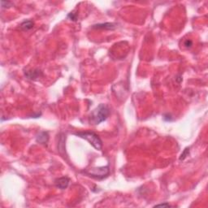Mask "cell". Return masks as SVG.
<instances>
[{
	"instance_id": "obj_1",
	"label": "cell",
	"mask_w": 208,
	"mask_h": 208,
	"mask_svg": "<svg viewBox=\"0 0 208 208\" xmlns=\"http://www.w3.org/2000/svg\"><path fill=\"white\" fill-rule=\"evenodd\" d=\"M110 115V109L105 104H99L95 109L91 112L90 116V122L93 124H99L106 120Z\"/></svg>"
},
{
	"instance_id": "obj_2",
	"label": "cell",
	"mask_w": 208,
	"mask_h": 208,
	"mask_svg": "<svg viewBox=\"0 0 208 208\" xmlns=\"http://www.w3.org/2000/svg\"><path fill=\"white\" fill-rule=\"evenodd\" d=\"M76 136L85 139L89 141L96 150H101L103 148V142L99 138V137L93 132H80L76 133Z\"/></svg>"
},
{
	"instance_id": "obj_3",
	"label": "cell",
	"mask_w": 208,
	"mask_h": 208,
	"mask_svg": "<svg viewBox=\"0 0 208 208\" xmlns=\"http://www.w3.org/2000/svg\"><path fill=\"white\" fill-rule=\"evenodd\" d=\"M86 175L91 177H94L95 179L102 180L107 177L110 173L109 166H104V167H99V168H92L87 171L84 172Z\"/></svg>"
},
{
	"instance_id": "obj_4",
	"label": "cell",
	"mask_w": 208,
	"mask_h": 208,
	"mask_svg": "<svg viewBox=\"0 0 208 208\" xmlns=\"http://www.w3.org/2000/svg\"><path fill=\"white\" fill-rule=\"evenodd\" d=\"M55 186L57 188L60 189V190H64L68 186L69 179L67 177H60V178L55 180Z\"/></svg>"
},
{
	"instance_id": "obj_5",
	"label": "cell",
	"mask_w": 208,
	"mask_h": 208,
	"mask_svg": "<svg viewBox=\"0 0 208 208\" xmlns=\"http://www.w3.org/2000/svg\"><path fill=\"white\" fill-rule=\"evenodd\" d=\"M94 29H107V30H112L116 29V25L113 23H105V24H98L93 26Z\"/></svg>"
},
{
	"instance_id": "obj_6",
	"label": "cell",
	"mask_w": 208,
	"mask_h": 208,
	"mask_svg": "<svg viewBox=\"0 0 208 208\" xmlns=\"http://www.w3.org/2000/svg\"><path fill=\"white\" fill-rule=\"evenodd\" d=\"M49 139V136L47 132H42L37 137V141L41 144H47Z\"/></svg>"
},
{
	"instance_id": "obj_7",
	"label": "cell",
	"mask_w": 208,
	"mask_h": 208,
	"mask_svg": "<svg viewBox=\"0 0 208 208\" xmlns=\"http://www.w3.org/2000/svg\"><path fill=\"white\" fill-rule=\"evenodd\" d=\"M20 27L22 28L24 30H26V31H27V30L33 29V27H34V22L30 20H25V21L20 25Z\"/></svg>"
},
{
	"instance_id": "obj_8",
	"label": "cell",
	"mask_w": 208,
	"mask_h": 208,
	"mask_svg": "<svg viewBox=\"0 0 208 208\" xmlns=\"http://www.w3.org/2000/svg\"><path fill=\"white\" fill-rule=\"evenodd\" d=\"M42 72L39 71L38 69L34 70V71H31V72H28L26 73V76L29 79H31V80H35L36 78H38V76H40V74Z\"/></svg>"
},
{
	"instance_id": "obj_9",
	"label": "cell",
	"mask_w": 208,
	"mask_h": 208,
	"mask_svg": "<svg viewBox=\"0 0 208 208\" xmlns=\"http://www.w3.org/2000/svg\"><path fill=\"white\" fill-rule=\"evenodd\" d=\"M189 153H190V150H189L188 148H186V150H184V152L181 154V158H180V160H184V159L186 158V156L188 155Z\"/></svg>"
},
{
	"instance_id": "obj_10",
	"label": "cell",
	"mask_w": 208,
	"mask_h": 208,
	"mask_svg": "<svg viewBox=\"0 0 208 208\" xmlns=\"http://www.w3.org/2000/svg\"><path fill=\"white\" fill-rule=\"evenodd\" d=\"M184 46L187 48H190V47L193 46V42L190 39H187V40L185 41V43H184Z\"/></svg>"
},
{
	"instance_id": "obj_11",
	"label": "cell",
	"mask_w": 208,
	"mask_h": 208,
	"mask_svg": "<svg viewBox=\"0 0 208 208\" xmlns=\"http://www.w3.org/2000/svg\"><path fill=\"white\" fill-rule=\"evenodd\" d=\"M155 206H171L170 204L168 203H162V204H158Z\"/></svg>"
}]
</instances>
